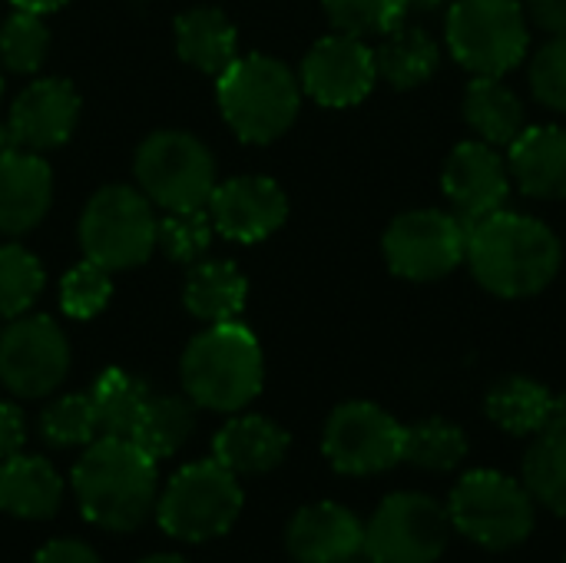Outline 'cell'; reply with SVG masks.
<instances>
[{"instance_id":"37","label":"cell","mask_w":566,"mask_h":563,"mask_svg":"<svg viewBox=\"0 0 566 563\" xmlns=\"http://www.w3.org/2000/svg\"><path fill=\"white\" fill-rule=\"evenodd\" d=\"M113 295V282H109V272L96 262H80L73 265L63 282H60V305L70 319L83 322V319H93L106 309Z\"/></svg>"},{"instance_id":"1","label":"cell","mask_w":566,"mask_h":563,"mask_svg":"<svg viewBox=\"0 0 566 563\" xmlns=\"http://www.w3.org/2000/svg\"><path fill=\"white\" fill-rule=\"evenodd\" d=\"M464 256L474 279L501 299L537 295L560 269L557 236L544 222L504 209L468 226Z\"/></svg>"},{"instance_id":"28","label":"cell","mask_w":566,"mask_h":563,"mask_svg":"<svg viewBox=\"0 0 566 563\" xmlns=\"http://www.w3.org/2000/svg\"><path fill=\"white\" fill-rule=\"evenodd\" d=\"M554 395L534 378H504L488 395V415L507 435H541L551 418Z\"/></svg>"},{"instance_id":"11","label":"cell","mask_w":566,"mask_h":563,"mask_svg":"<svg viewBox=\"0 0 566 563\" xmlns=\"http://www.w3.org/2000/svg\"><path fill=\"white\" fill-rule=\"evenodd\" d=\"M468 252V226L438 209L398 216L385 232V259L395 275L411 282L444 279Z\"/></svg>"},{"instance_id":"10","label":"cell","mask_w":566,"mask_h":563,"mask_svg":"<svg viewBox=\"0 0 566 563\" xmlns=\"http://www.w3.org/2000/svg\"><path fill=\"white\" fill-rule=\"evenodd\" d=\"M451 538L448 508L428 494H391L365 524L361 554L371 563H434Z\"/></svg>"},{"instance_id":"12","label":"cell","mask_w":566,"mask_h":563,"mask_svg":"<svg viewBox=\"0 0 566 563\" xmlns=\"http://www.w3.org/2000/svg\"><path fill=\"white\" fill-rule=\"evenodd\" d=\"M325 458L342 475H381L405 455V428L371 402H348L332 411L322 438Z\"/></svg>"},{"instance_id":"46","label":"cell","mask_w":566,"mask_h":563,"mask_svg":"<svg viewBox=\"0 0 566 563\" xmlns=\"http://www.w3.org/2000/svg\"><path fill=\"white\" fill-rule=\"evenodd\" d=\"M348 563H358V561H348ZM361 563H371V561H361Z\"/></svg>"},{"instance_id":"14","label":"cell","mask_w":566,"mask_h":563,"mask_svg":"<svg viewBox=\"0 0 566 563\" xmlns=\"http://www.w3.org/2000/svg\"><path fill=\"white\" fill-rule=\"evenodd\" d=\"M375 80V50H368L358 37L335 33L308 50L298 83L322 106H355L371 93Z\"/></svg>"},{"instance_id":"2","label":"cell","mask_w":566,"mask_h":563,"mask_svg":"<svg viewBox=\"0 0 566 563\" xmlns=\"http://www.w3.org/2000/svg\"><path fill=\"white\" fill-rule=\"evenodd\" d=\"M73 491L90 524L136 531L156 508V461L129 438L99 435L73 468Z\"/></svg>"},{"instance_id":"30","label":"cell","mask_w":566,"mask_h":563,"mask_svg":"<svg viewBox=\"0 0 566 563\" xmlns=\"http://www.w3.org/2000/svg\"><path fill=\"white\" fill-rule=\"evenodd\" d=\"M468 455V438L454 421L424 418L405 428V455L401 461L421 471H454Z\"/></svg>"},{"instance_id":"16","label":"cell","mask_w":566,"mask_h":563,"mask_svg":"<svg viewBox=\"0 0 566 563\" xmlns=\"http://www.w3.org/2000/svg\"><path fill=\"white\" fill-rule=\"evenodd\" d=\"M80 116V96L66 80L46 76L33 80L10 106L7 133L17 149L43 153L53 146H63L76 126Z\"/></svg>"},{"instance_id":"33","label":"cell","mask_w":566,"mask_h":563,"mask_svg":"<svg viewBox=\"0 0 566 563\" xmlns=\"http://www.w3.org/2000/svg\"><path fill=\"white\" fill-rule=\"evenodd\" d=\"M43 292V265L23 246H0V319L27 315Z\"/></svg>"},{"instance_id":"32","label":"cell","mask_w":566,"mask_h":563,"mask_svg":"<svg viewBox=\"0 0 566 563\" xmlns=\"http://www.w3.org/2000/svg\"><path fill=\"white\" fill-rule=\"evenodd\" d=\"M50 50V30L40 13L17 10L0 27V63L10 73H36Z\"/></svg>"},{"instance_id":"29","label":"cell","mask_w":566,"mask_h":563,"mask_svg":"<svg viewBox=\"0 0 566 563\" xmlns=\"http://www.w3.org/2000/svg\"><path fill=\"white\" fill-rule=\"evenodd\" d=\"M90 402H93V411H96V428L99 435H109V438H129L146 402H149V388L133 378L129 372L123 368H106L93 392H90Z\"/></svg>"},{"instance_id":"7","label":"cell","mask_w":566,"mask_h":563,"mask_svg":"<svg viewBox=\"0 0 566 563\" xmlns=\"http://www.w3.org/2000/svg\"><path fill=\"white\" fill-rule=\"evenodd\" d=\"M242 511V488L239 478L212 461L186 465L172 475L159 498V528L189 544H202L222 538Z\"/></svg>"},{"instance_id":"20","label":"cell","mask_w":566,"mask_h":563,"mask_svg":"<svg viewBox=\"0 0 566 563\" xmlns=\"http://www.w3.org/2000/svg\"><path fill=\"white\" fill-rule=\"evenodd\" d=\"M289 455V435L262 415L232 418L212 441V458L239 475H265Z\"/></svg>"},{"instance_id":"41","label":"cell","mask_w":566,"mask_h":563,"mask_svg":"<svg viewBox=\"0 0 566 563\" xmlns=\"http://www.w3.org/2000/svg\"><path fill=\"white\" fill-rule=\"evenodd\" d=\"M527 13L541 30L554 37L566 33V0H527Z\"/></svg>"},{"instance_id":"31","label":"cell","mask_w":566,"mask_h":563,"mask_svg":"<svg viewBox=\"0 0 566 563\" xmlns=\"http://www.w3.org/2000/svg\"><path fill=\"white\" fill-rule=\"evenodd\" d=\"M524 488L534 504L566 514V435H541L524 455Z\"/></svg>"},{"instance_id":"23","label":"cell","mask_w":566,"mask_h":563,"mask_svg":"<svg viewBox=\"0 0 566 563\" xmlns=\"http://www.w3.org/2000/svg\"><path fill=\"white\" fill-rule=\"evenodd\" d=\"M245 299H249V282L226 259L196 262L186 275L182 302L189 315H196L199 322H209V325L235 322L245 309Z\"/></svg>"},{"instance_id":"35","label":"cell","mask_w":566,"mask_h":563,"mask_svg":"<svg viewBox=\"0 0 566 563\" xmlns=\"http://www.w3.org/2000/svg\"><path fill=\"white\" fill-rule=\"evenodd\" d=\"M212 242V219L206 209H179L166 212L156 229V246L182 265H192L206 256Z\"/></svg>"},{"instance_id":"13","label":"cell","mask_w":566,"mask_h":563,"mask_svg":"<svg viewBox=\"0 0 566 563\" xmlns=\"http://www.w3.org/2000/svg\"><path fill=\"white\" fill-rule=\"evenodd\" d=\"M70 372L63 329L46 315H17L0 335V382L17 398H43Z\"/></svg>"},{"instance_id":"45","label":"cell","mask_w":566,"mask_h":563,"mask_svg":"<svg viewBox=\"0 0 566 563\" xmlns=\"http://www.w3.org/2000/svg\"><path fill=\"white\" fill-rule=\"evenodd\" d=\"M438 3H444V0H408V7H418V10H431Z\"/></svg>"},{"instance_id":"24","label":"cell","mask_w":566,"mask_h":563,"mask_svg":"<svg viewBox=\"0 0 566 563\" xmlns=\"http://www.w3.org/2000/svg\"><path fill=\"white\" fill-rule=\"evenodd\" d=\"M176 50L199 73L219 76L235 63V27L216 7L186 10L176 20Z\"/></svg>"},{"instance_id":"6","label":"cell","mask_w":566,"mask_h":563,"mask_svg":"<svg viewBox=\"0 0 566 563\" xmlns=\"http://www.w3.org/2000/svg\"><path fill=\"white\" fill-rule=\"evenodd\" d=\"M136 183L139 192L166 209H206L216 189V159L202 139L182 129H163L143 139L136 149Z\"/></svg>"},{"instance_id":"44","label":"cell","mask_w":566,"mask_h":563,"mask_svg":"<svg viewBox=\"0 0 566 563\" xmlns=\"http://www.w3.org/2000/svg\"><path fill=\"white\" fill-rule=\"evenodd\" d=\"M139 563H189L182 561V557H176V554H156V557H146V561Z\"/></svg>"},{"instance_id":"38","label":"cell","mask_w":566,"mask_h":563,"mask_svg":"<svg viewBox=\"0 0 566 563\" xmlns=\"http://www.w3.org/2000/svg\"><path fill=\"white\" fill-rule=\"evenodd\" d=\"M531 86L541 103L566 113V33L537 50L531 66Z\"/></svg>"},{"instance_id":"47","label":"cell","mask_w":566,"mask_h":563,"mask_svg":"<svg viewBox=\"0 0 566 563\" xmlns=\"http://www.w3.org/2000/svg\"><path fill=\"white\" fill-rule=\"evenodd\" d=\"M0 96H3V83H0Z\"/></svg>"},{"instance_id":"25","label":"cell","mask_w":566,"mask_h":563,"mask_svg":"<svg viewBox=\"0 0 566 563\" xmlns=\"http://www.w3.org/2000/svg\"><path fill=\"white\" fill-rule=\"evenodd\" d=\"M464 119L484 143L511 146L524 133V103L497 76H478L464 93Z\"/></svg>"},{"instance_id":"5","label":"cell","mask_w":566,"mask_h":563,"mask_svg":"<svg viewBox=\"0 0 566 563\" xmlns=\"http://www.w3.org/2000/svg\"><path fill=\"white\" fill-rule=\"evenodd\" d=\"M451 528L488 551H511L534 531V498L501 471H471L448 501Z\"/></svg>"},{"instance_id":"43","label":"cell","mask_w":566,"mask_h":563,"mask_svg":"<svg viewBox=\"0 0 566 563\" xmlns=\"http://www.w3.org/2000/svg\"><path fill=\"white\" fill-rule=\"evenodd\" d=\"M10 3H13L17 10H30V13H40V17H43V13L60 10L66 0H10Z\"/></svg>"},{"instance_id":"9","label":"cell","mask_w":566,"mask_h":563,"mask_svg":"<svg viewBox=\"0 0 566 563\" xmlns=\"http://www.w3.org/2000/svg\"><path fill=\"white\" fill-rule=\"evenodd\" d=\"M448 43L478 76H504L527 53V17L517 0H458L448 13Z\"/></svg>"},{"instance_id":"26","label":"cell","mask_w":566,"mask_h":563,"mask_svg":"<svg viewBox=\"0 0 566 563\" xmlns=\"http://www.w3.org/2000/svg\"><path fill=\"white\" fill-rule=\"evenodd\" d=\"M438 43L421 30V27H395L381 50H375V66L378 76H385L398 90L421 86L434 76L438 70Z\"/></svg>"},{"instance_id":"4","label":"cell","mask_w":566,"mask_h":563,"mask_svg":"<svg viewBox=\"0 0 566 563\" xmlns=\"http://www.w3.org/2000/svg\"><path fill=\"white\" fill-rule=\"evenodd\" d=\"M216 100L239 139L272 143L295 123L302 83L282 60L252 53L235 56V63L219 73Z\"/></svg>"},{"instance_id":"8","label":"cell","mask_w":566,"mask_h":563,"mask_svg":"<svg viewBox=\"0 0 566 563\" xmlns=\"http://www.w3.org/2000/svg\"><path fill=\"white\" fill-rule=\"evenodd\" d=\"M159 219L153 202L129 186H103L83 209L80 242L90 262L106 272H126L143 265L156 249Z\"/></svg>"},{"instance_id":"36","label":"cell","mask_w":566,"mask_h":563,"mask_svg":"<svg viewBox=\"0 0 566 563\" xmlns=\"http://www.w3.org/2000/svg\"><path fill=\"white\" fill-rule=\"evenodd\" d=\"M40 431L56 448H86L99 435L90 395H63V398H56L43 411Z\"/></svg>"},{"instance_id":"21","label":"cell","mask_w":566,"mask_h":563,"mask_svg":"<svg viewBox=\"0 0 566 563\" xmlns=\"http://www.w3.org/2000/svg\"><path fill=\"white\" fill-rule=\"evenodd\" d=\"M511 176L527 196L566 199V129L531 126L511 143Z\"/></svg>"},{"instance_id":"17","label":"cell","mask_w":566,"mask_h":563,"mask_svg":"<svg viewBox=\"0 0 566 563\" xmlns=\"http://www.w3.org/2000/svg\"><path fill=\"white\" fill-rule=\"evenodd\" d=\"M444 192L471 226L504 206L511 176L491 143H461L444 163Z\"/></svg>"},{"instance_id":"40","label":"cell","mask_w":566,"mask_h":563,"mask_svg":"<svg viewBox=\"0 0 566 563\" xmlns=\"http://www.w3.org/2000/svg\"><path fill=\"white\" fill-rule=\"evenodd\" d=\"M33 563H103L83 541H50Z\"/></svg>"},{"instance_id":"39","label":"cell","mask_w":566,"mask_h":563,"mask_svg":"<svg viewBox=\"0 0 566 563\" xmlns=\"http://www.w3.org/2000/svg\"><path fill=\"white\" fill-rule=\"evenodd\" d=\"M23 448V415L17 405L0 402V465Z\"/></svg>"},{"instance_id":"27","label":"cell","mask_w":566,"mask_h":563,"mask_svg":"<svg viewBox=\"0 0 566 563\" xmlns=\"http://www.w3.org/2000/svg\"><path fill=\"white\" fill-rule=\"evenodd\" d=\"M196 431V411L186 398L176 395H149L129 441L143 448L153 461L172 458Z\"/></svg>"},{"instance_id":"42","label":"cell","mask_w":566,"mask_h":563,"mask_svg":"<svg viewBox=\"0 0 566 563\" xmlns=\"http://www.w3.org/2000/svg\"><path fill=\"white\" fill-rule=\"evenodd\" d=\"M541 435H566V395H554L551 418H547V428Z\"/></svg>"},{"instance_id":"22","label":"cell","mask_w":566,"mask_h":563,"mask_svg":"<svg viewBox=\"0 0 566 563\" xmlns=\"http://www.w3.org/2000/svg\"><path fill=\"white\" fill-rule=\"evenodd\" d=\"M63 501V481L46 458L36 455H13L0 465V511L43 521L56 514Z\"/></svg>"},{"instance_id":"19","label":"cell","mask_w":566,"mask_h":563,"mask_svg":"<svg viewBox=\"0 0 566 563\" xmlns=\"http://www.w3.org/2000/svg\"><path fill=\"white\" fill-rule=\"evenodd\" d=\"M53 202L50 166L27 149L0 153V232L23 236L46 216Z\"/></svg>"},{"instance_id":"18","label":"cell","mask_w":566,"mask_h":563,"mask_svg":"<svg viewBox=\"0 0 566 563\" xmlns=\"http://www.w3.org/2000/svg\"><path fill=\"white\" fill-rule=\"evenodd\" d=\"M285 548L298 563H348L365 548V524L348 508L322 501L292 518Z\"/></svg>"},{"instance_id":"34","label":"cell","mask_w":566,"mask_h":563,"mask_svg":"<svg viewBox=\"0 0 566 563\" xmlns=\"http://www.w3.org/2000/svg\"><path fill=\"white\" fill-rule=\"evenodd\" d=\"M325 13L338 33L361 40L401 27L408 13V0H325Z\"/></svg>"},{"instance_id":"15","label":"cell","mask_w":566,"mask_h":563,"mask_svg":"<svg viewBox=\"0 0 566 563\" xmlns=\"http://www.w3.org/2000/svg\"><path fill=\"white\" fill-rule=\"evenodd\" d=\"M285 192L269 176H235L216 183L209 196V219L232 242H262L285 222Z\"/></svg>"},{"instance_id":"3","label":"cell","mask_w":566,"mask_h":563,"mask_svg":"<svg viewBox=\"0 0 566 563\" xmlns=\"http://www.w3.org/2000/svg\"><path fill=\"white\" fill-rule=\"evenodd\" d=\"M262 348L239 322L209 325L182 355V388L192 405L209 411L245 408L262 392Z\"/></svg>"}]
</instances>
